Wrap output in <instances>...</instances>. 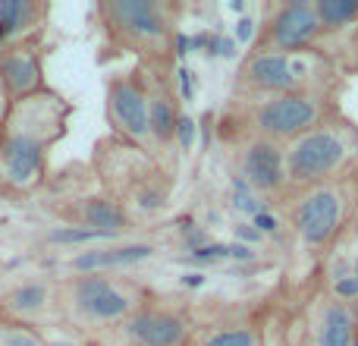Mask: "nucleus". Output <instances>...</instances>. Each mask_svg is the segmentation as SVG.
<instances>
[{
    "instance_id": "obj_34",
    "label": "nucleus",
    "mask_w": 358,
    "mask_h": 346,
    "mask_svg": "<svg viewBox=\"0 0 358 346\" xmlns=\"http://www.w3.org/2000/svg\"><path fill=\"white\" fill-rule=\"evenodd\" d=\"M201 284H204L201 274H185L182 277V286H201Z\"/></svg>"
},
{
    "instance_id": "obj_30",
    "label": "nucleus",
    "mask_w": 358,
    "mask_h": 346,
    "mask_svg": "<svg viewBox=\"0 0 358 346\" xmlns=\"http://www.w3.org/2000/svg\"><path fill=\"white\" fill-rule=\"evenodd\" d=\"M179 95H182V101H192L195 98V85H192V73L185 67H179Z\"/></svg>"
},
{
    "instance_id": "obj_7",
    "label": "nucleus",
    "mask_w": 358,
    "mask_h": 346,
    "mask_svg": "<svg viewBox=\"0 0 358 346\" xmlns=\"http://www.w3.org/2000/svg\"><path fill=\"white\" fill-rule=\"evenodd\" d=\"M242 82L267 95H292L311 92V82L317 79V60L305 50L283 54V50H252L242 60Z\"/></svg>"
},
{
    "instance_id": "obj_12",
    "label": "nucleus",
    "mask_w": 358,
    "mask_h": 346,
    "mask_svg": "<svg viewBox=\"0 0 358 346\" xmlns=\"http://www.w3.org/2000/svg\"><path fill=\"white\" fill-rule=\"evenodd\" d=\"M0 318L50 331L60 324L57 309V277H22L0 293Z\"/></svg>"
},
{
    "instance_id": "obj_5",
    "label": "nucleus",
    "mask_w": 358,
    "mask_h": 346,
    "mask_svg": "<svg viewBox=\"0 0 358 346\" xmlns=\"http://www.w3.org/2000/svg\"><path fill=\"white\" fill-rule=\"evenodd\" d=\"M355 155H358V132L352 126L324 120L315 130L286 142L283 148L286 183L299 186V189L334 183V177L346 170Z\"/></svg>"
},
{
    "instance_id": "obj_15",
    "label": "nucleus",
    "mask_w": 358,
    "mask_h": 346,
    "mask_svg": "<svg viewBox=\"0 0 358 346\" xmlns=\"http://www.w3.org/2000/svg\"><path fill=\"white\" fill-rule=\"evenodd\" d=\"M321 22L311 0H292V4L273 6L271 19H267V35L261 41V50H283V54H299L305 50L317 35H321Z\"/></svg>"
},
{
    "instance_id": "obj_21",
    "label": "nucleus",
    "mask_w": 358,
    "mask_h": 346,
    "mask_svg": "<svg viewBox=\"0 0 358 346\" xmlns=\"http://www.w3.org/2000/svg\"><path fill=\"white\" fill-rule=\"evenodd\" d=\"M321 29H343L358 19V0H315Z\"/></svg>"
},
{
    "instance_id": "obj_3",
    "label": "nucleus",
    "mask_w": 358,
    "mask_h": 346,
    "mask_svg": "<svg viewBox=\"0 0 358 346\" xmlns=\"http://www.w3.org/2000/svg\"><path fill=\"white\" fill-rule=\"evenodd\" d=\"M94 177L101 183V192L120 202L126 211H161L167 205V183L157 167L155 155L132 142H123L117 136H107L94 145L92 155Z\"/></svg>"
},
{
    "instance_id": "obj_36",
    "label": "nucleus",
    "mask_w": 358,
    "mask_h": 346,
    "mask_svg": "<svg viewBox=\"0 0 358 346\" xmlns=\"http://www.w3.org/2000/svg\"><path fill=\"white\" fill-rule=\"evenodd\" d=\"M229 10H236V13H242V10H245V4H242V0H233V4H229Z\"/></svg>"
},
{
    "instance_id": "obj_22",
    "label": "nucleus",
    "mask_w": 358,
    "mask_h": 346,
    "mask_svg": "<svg viewBox=\"0 0 358 346\" xmlns=\"http://www.w3.org/2000/svg\"><path fill=\"white\" fill-rule=\"evenodd\" d=\"M189 261H198V265H214V261H255V252L248 246H242V242H233V246H227V242H204L201 249H195V252H189Z\"/></svg>"
},
{
    "instance_id": "obj_1",
    "label": "nucleus",
    "mask_w": 358,
    "mask_h": 346,
    "mask_svg": "<svg viewBox=\"0 0 358 346\" xmlns=\"http://www.w3.org/2000/svg\"><path fill=\"white\" fill-rule=\"evenodd\" d=\"M73 101L44 88L13 101L0 120V198L29 202L50 183V155L66 139Z\"/></svg>"
},
{
    "instance_id": "obj_27",
    "label": "nucleus",
    "mask_w": 358,
    "mask_h": 346,
    "mask_svg": "<svg viewBox=\"0 0 358 346\" xmlns=\"http://www.w3.org/2000/svg\"><path fill=\"white\" fill-rule=\"evenodd\" d=\"M334 296L343 299V303H355V299H358V277H355V274H349V277H336Z\"/></svg>"
},
{
    "instance_id": "obj_28",
    "label": "nucleus",
    "mask_w": 358,
    "mask_h": 346,
    "mask_svg": "<svg viewBox=\"0 0 358 346\" xmlns=\"http://www.w3.org/2000/svg\"><path fill=\"white\" fill-rule=\"evenodd\" d=\"M173 142L179 145L182 151H189L192 148V142H195V123H192L185 113H179V123H176V139Z\"/></svg>"
},
{
    "instance_id": "obj_19",
    "label": "nucleus",
    "mask_w": 358,
    "mask_h": 346,
    "mask_svg": "<svg viewBox=\"0 0 358 346\" xmlns=\"http://www.w3.org/2000/svg\"><path fill=\"white\" fill-rule=\"evenodd\" d=\"M50 4L44 0H0V32L6 41L48 29Z\"/></svg>"
},
{
    "instance_id": "obj_17",
    "label": "nucleus",
    "mask_w": 358,
    "mask_h": 346,
    "mask_svg": "<svg viewBox=\"0 0 358 346\" xmlns=\"http://www.w3.org/2000/svg\"><path fill=\"white\" fill-rule=\"evenodd\" d=\"M239 177L252 186L258 195H277L286 189V161L283 148L271 139L255 136L242 145L239 155Z\"/></svg>"
},
{
    "instance_id": "obj_18",
    "label": "nucleus",
    "mask_w": 358,
    "mask_h": 346,
    "mask_svg": "<svg viewBox=\"0 0 358 346\" xmlns=\"http://www.w3.org/2000/svg\"><path fill=\"white\" fill-rule=\"evenodd\" d=\"M157 63H142V76L148 85V130H151V151L155 148H170L176 139V123H179V107H176V95L167 85Z\"/></svg>"
},
{
    "instance_id": "obj_16",
    "label": "nucleus",
    "mask_w": 358,
    "mask_h": 346,
    "mask_svg": "<svg viewBox=\"0 0 358 346\" xmlns=\"http://www.w3.org/2000/svg\"><path fill=\"white\" fill-rule=\"evenodd\" d=\"M157 255V246L151 242H101V246L76 249L73 255L60 261L63 277L73 274H117L126 268H136L142 261H151Z\"/></svg>"
},
{
    "instance_id": "obj_20",
    "label": "nucleus",
    "mask_w": 358,
    "mask_h": 346,
    "mask_svg": "<svg viewBox=\"0 0 358 346\" xmlns=\"http://www.w3.org/2000/svg\"><path fill=\"white\" fill-rule=\"evenodd\" d=\"M189 346H261V331L248 321L208 324L192 331Z\"/></svg>"
},
{
    "instance_id": "obj_2",
    "label": "nucleus",
    "mask_w": 358,
    "mask_h": 346,
    "mask_svg": "<svg viewBox=\"0 0 358 346\" xmlns=\"http://www.w3.org/2000/svg\"><path fill=\"white\" fill-rule=\"evenodd\" d=\"M151 299L148 286L120 274H73L57 277L60 324L88 337H107Z\"/></svg>"
},
{
    "instance_id": "obj_6",
    "label": "nucleus",
    "mask_w": 358,
    "mask_h": 346,
    "mask_svg": "<svg viewBox=\"0 0 358 346\" xmlns=\"http://www.w3.org/2000/svg\"><path fill=\"white\" fill-rule=\"evenodd\" d=\"M104 113L110 136L132 142L138 148L151 151V130H148V85H145L142 67L129 73H117L107 79L104 92Z\"/></svg>"
},
{
    "instance_id": "obj_31",
    "label": "nucleus",
    "mask_w": 358,
    "mask_h": 346,
    "mask_svg": "<svg viewBox=\"0 0 358 346\" xmlns=\"http://www.w3.org/2000/svg\"><path fill=\"white\" fill-rule=\"evenodd\" d=\"M252 35H255V22H252V19H239V22H236V38H233V41L236 44H245V41H252Z\"/></svg>"
},
{
    "instance_id": "obj_8",
    "label": "nucleus",
    "mask_w": 358,
    "mask_h": 346,
    "mask_svg": "<svg viewBox=\"0 0 358 346\" xmlns=\"http://www.w3.org/2000/svg\"><path fill=\"white\" fill-rule=\"evenodd\" d=\"M324 123V101L315 92L271 95L252 111V126L261 139L271 142H292L302 132Z\"/></svg>"
},
{
    "instance_id": "obj_29",
    "label": "nucleus",
    "mask_w": 358,
    "mask_h": 346,
    "mask_svg": "<svg viewBox=\"0 0 358 346\" xmlns=\"http://www.w3.org/2000/svg\"><path fill=\"white\" fill-rule=\"evenodd\" d=\"M252 227L258 230L261 236H264V233H277V230H280V221L271 214V211H261V214H255V223H252Z\"/></svg>"
},
{
    "instance_id": "obj_4",
    "label": "nucleus",
    "mask_w": 358,
    "mask_h": 346,
    "mask_svg": "<svg viewBox=\"0 0 358 346\" xmlns=\"http://www.w3.org/2000/svg\"><path fill=\"white\" fill-rule=\"evenodd\" d=\"M98 13L104 44L120 54H138L145 63L167 60L173 50V19L170 6L155 0H101Z\"/></svg>"
},
{
    "instance_id": "obj_10",
    "label": "nucleus",
    "mask_w": 358,
    "mask_h": 346,
    "mask_svg": "<svg viewBox=\"0 0 358 346\" xmlns=\"http://www.w3.org/2000/svg\"><path fill=\"white\" fill-rule=\"evenodd\" d=\"M349 208V192L343 183H321L302 189L299 202L292 205V227L308 246H324L334 240Z\"/></svg>"
},
{
    "instance_id": "obj_24",
    "label": "nucleus",
    "mask_w": 358,
    "mask_h": 346,
    "mask_svg": "<svg viewBox=\"0 0 358 346\" xmlns=\"http://www.w3.org/2000/svg\"><path fill=\"white\" fill-rule=\"evenodd\" d=\"M233 208H239V211H245V214H261V211H267V205L264 202H258V192L252 189V186L245 183V179L236 173L233 177Z\"/></svg>"
},
{
    "instance_id": "obj_26",
    "label": "nucleus",
    "mask_w": 358,
    "mask_h": 346,
    "mask_svg": "<svg viewBox=\"0 0 358 346\" xmlns=\"http://www.w3.org/2000/svg\"><path fill=\"white\" fill-rule=\"evenodd\" d=\"M261 346H292L289 340V328L271 321L267 328H261Z\"/></svg>"
},
{
    "instance_id": "obj_33",
    "label": "nucleus",
    "mask_w": 358,
    "mask_h": 346,
    "mask_svg": "<svg viewBox=\"0 0 358 346\" xmlns=\"http://www.w3.org/2000/svg\"><path fill=\"white\" fill-rule=\"evenodd\" d=\"M349 312H352V346H358V299L349 303Z\"/></svg>"
},
{
    "instance_id": "obj_32",
    "label": "nucleus",
    "mask_w": 358,
    "mask_h": 346,
    "mask_svg": "<svg viewBox=\"0 0 358 346\" xmlns=\"http://www.w3.org/2000/svg\"><path fill=\"white\" fill-rule=\"evenodd\" d=\"M236 236H242L245 242H261V233L252 227V223H239V227H236Z\"/></svg>"
},
{
    "instance_id": "obj_11",
    "label": "nucleus",
    "mask_w": 358,
    "mask_h": 346,
    "mask_svg": "<svg viewBox=\"0 0 358 346\" xmlns=\"http://www.w3.org/2000/svg\"><path fill=\"white\" fill-rule=\"evenodd\" d=\"M44 38H48V29L16 38V41H6L0 48V85H3L10 104L48 88V79H44V54H48Z\"/></svg>"
},
{
    "instance_id": "obj_9",
    "label": "nucleus",
    "mask_w": 358,
    "mask_h": 346,
    "mask_svg": "<svg viewBox=\"0 0 358 346\" xmlns=\"http://www.w3.org/2000/svg\"><path fill=\"white\" fill-rule=\"evenodd\" d=\"M189 337H192V321L182 309L148 299L120 328H113L107 337H101V343L110 340L113 346H189Z\"/></svg>"
},
{
    "instance_id": "obj_13",
    "label": "nucleus",
    "mask_w": 358,
    "mask_h": 346,
    "mask_svg": "<svg viewBox=\"0 0 358 346\" xmlns=\"http://www.w3.org/2000/svg\"><path fill=\"white\" fill-rule=\"evenodd\" d=\"M50 214L60 217L63 227L92 230V233L117 236V240L132 227V214L120 202H113L110 195H104V192L57 198V202L50 205Z\"/></svg>"
},
{
    "instance_id": "obj_35",
    "label": "nucleus",
    "mask_w": 358,
    "mask_h": 346,
    "mask_svg": "<svg viewBox=\"0 0 358 346\" xmlns=\"http://www.w3.org/2000/svg\"><path fill=\"white\" fill-rule=\"evenodd\" d=\"M6 111H10V98H6L3 85H0V120H3V117H6Z\"/></svg>"
},
{
    "instance_id": "obj_25",
    "label": "nucleus",
    "mask_w": 358,
    "mask_h": 346,
    "mask_svg": "<svg viewBox=\"0 0 358 346\" xmlns=\"http://www.w3.org/2000/svg\"><path fill=\"white\" fill-rule=\"evenodd\" d=\"M44 334H48V346H104L98 337H88V334H79V331H69V328H63V324L44 331Z\"/></svg>"
},
{
    "instance_id": "obj_37",
    "label": "nucleus",
    "mask_w": 358,
    "mask_h": 346,
    "mask_svg": "<svg viewBox=\"0 0 358 346\" xmlns=\"http://www.w3.org/2000/svg\"><path fill=\"white\" fill-rule=\"evenodd\" d=\"M355 277H358V261H355Z\"/></svg>"
},
{
    "instance_id": "obj_14",
    "label": "nucleus",
    "mask_w": 358,
    "mask_h": 346,
    "mask_svg": "<svg viewBox=\"0 0 358 346\" xmlns=\"http://www.w3.org/2000/svg\"><path fill=\"white\" fill-rule=\"evenodd\" d=\"M292 340V337H289ZM292 346H352V312L334 293L308 299Z\"/></svg>"
},
{
    "instance_id": "obj_23",
    "label": "nucleus",
    "mask_w": 358,
    "mask_h": 346,
    "mask_svg": "<svg viewBox=\"0 0 358 346\" xmlns=\"http://www.w3.org/2000/svg\"><path fill=\"white\" fill-rule=\"evenodd\" d=\"M0 346H48V334L31 324L0 318Z\"/></svg>"
}]
</instances>
